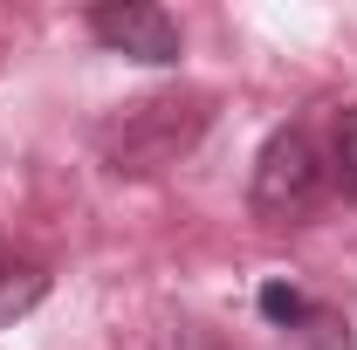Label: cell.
<instances>
[{
    "instance_id": "1",
    "label": "cell",
    "mask_w": 357,
    "mask_h": 350,
    "mask_svg": "<svg viewBox=\"0 0 357 350\" xmlns=\"http://www.w3.org/2000/svg\"><path fill=\"white\" fill-rule=\"evenodd\" d=\"M206 117H213V96H199V89H158V96H137V103H124V110L96 131L103 165H110V172H131V178L165 172V165H178V158L199 144Z\"/></svg>"
},
{
    "instance_id": "2",
    "label": "cell",
    "mask_w": 357,
    "mask_h": 350,
    "mask_svg": "<svg viewBox=\"0 0 357 350\" xmlns=\"http://www.w3.org/2000/svg\"><path fill=\"white\" fill-rule=\"evenodd\" d=\"M323 185H330V158L316 151V137L303 131V124H282V131L261 144V158H255L248 206H255V220H268V227H289V220L316 213Z\"/></svg>"
},
{
    "instance_id": "3",
    "label": "cell",
    "mask_w": 357,
    "mask_h": 350,
    "mask_svg": "<svg viewBox=\"0 0 357 350\" xmlns=\"http://www.w3.org/2000/svg\"><path fill=\"white\" fill-rule=\"evenodd\" d=\"M89 35L110 48V55H131V62H151V69H165L178 62V21L165 7H151V0H110V7H89Z\"/></svg>"
},
{
    "instance_id": "4",
    "label": "cell",
    "mask_w": 357,
    "mask_h": 350,
    "mask_svg": "<svg viewBox=\"0 0 357 350\" xmlns=\"http://www.w3.org/2000/svg\"><path fill=\"white\" fill-rule=\"evenodd\" d=\"M42 296H48V261L28 254V248H14V241H0V330L21 323Z\"/></svg>"
},
{
    "instance_id": "5",
    "label": "cell",
    "mask_w": 357,
    "mask_h": 350,
    "mask_svg": "<svg viewBox=\"0 0 357 350\" xmlns=\"http://www.w3.org/2000/svg\"><path fill=\"white\" fill-rule=\"evenodd\" d=\"M330 185L344 192V199H357V103L351 110H337V124H330Z\"/></svg>"
},
{
    "instance_id": "6",
    "label": "cell",
    "mask_w": 357,
    "mask_h": 350,
    "mask_svg": "<svg viewBox=\"0 0 357 350\" xmlns=\"http://www.w3.org/2000/svg\"><path fill=\"white\" fill-rule=\"evenodd\" d=\"M261 316L275 330H316V323H323V309H316L303 289H289V282H268L261 289Z\"/></svg>"
}]
</instances>
